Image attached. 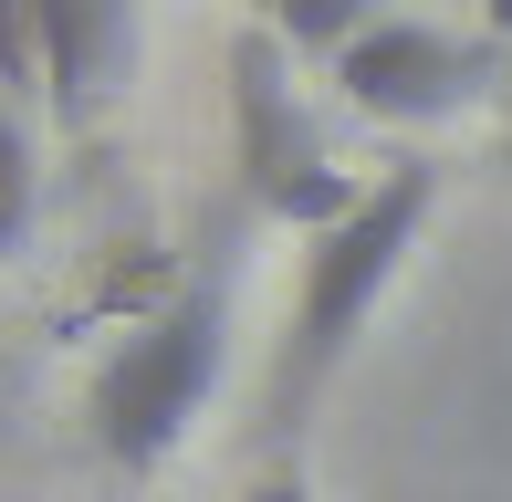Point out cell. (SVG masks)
<instances>
[{"instance_id":"cell-1","label":"cell","mask_w":512,"mask_h":502,"mask_svg":"<svg viewBox=\"0 0 512 502\" xmlns=\"http://www.w3.org/2000/svg\"><path fill=\"white\" fill-rule=\"evenodd\" d=\"M429 210H439V168L408 157V168H377L366 199L335 220V231H314L304 251H293V304H283L272 377H262V450H304L314 408L335 398V367L356 356V335L377 325V304L408 272Z\"/></svg>"},{"instance_id":"cell-2","label":"cell","mask_w":512,"mask_h":502,"mask_svg":"<svg viewBox=\"0 0 512 502\" xmlns=\"http://www.w3.org/2000/svg\"><path fill=\"white\" fill-rule=\"evenodd\" d=\"M230 335H241V262H230V241H209L95 356L84 429H95V450L126 482H147V471H168L178 450H189V429L209 419V398H220V377H230Z\"/></svg>"},{"instance_id":"cell-3","label":"cell","mask_w":512,"mask_h":502,"mask_svg":"<svg viewBox=\"0 0 512 502\" xmlns=\"http://www.w3.org/2000/svg\"><path fill=\"white\" fill-rule=\"evenodd\" d=\"M230 157H241V199L304 241L366 199V178L324 147V116L304 105L293 53L272 32H230Z\"/></svg>"},{"instance_id":"cell-4","label":"cell","mask_w":512,"mask_h":502,"mask_svg":"<svg viewBox=\"0 0 512 502\" xmlns=\"http://www.w3.org/2000/svg\"><path fill=\"white\" fill-rule=\"evenodd\" d=\"M481 84H492V53L439 32V21H418V11H387L377 32L335 63V105L366 116V126H439V116H460Z\"/></svg>"},{"instance_id":"cell-5","label":"cell","mask_w":512,"mask_h":502,"mask_svg":"<svg viewBox=\"0 0 512 502\" xmlns=\"http://www.w3.org/2000/svg\"><path fill=\"white\" fill-rule=\"evenodd\" d=\"M42 11V95L63 136H95L136 53V0H32Z\"/></svg>"},{"instance_id":"cell-6","label":"cell","mask_w":512,"mask_h":502,"mask_svg":"<svg viewBox=\"0 0 512 502\" xmlns=\"http://www.w3.org/2000/svg\"><path fill=\"white\" fill-rule=\"evenodd\" d=\"M262 11H272V42H283L293 63H324V74H335V63L387 21V0H262Z\"/></svg>"},{"instance_id":"cell-7","label":"cell","mask_w":512,"mask_h":502,"mask_svg":"<svg viewBox=\"0 0 512 502\" xmlns=\"http://www.w3.org/2000/svg\"><path fill=\"white\" fill-rule=\"evenodd\" d=\"M32 220H42V116L0 105V262L32 241Z\"/></svg>"},{"instance_id":"cell-8","label":"cell","mask_w":512,"mask_h":502,"mask_svg":"<svg viewBox=\"0 0 512 502\" xmlns=\"http://www.w3.org/2000/svg\"><path fill=\"white\" fill-rule=\"evenodd\" d=\"M241 502H314L304 450H262V461H251V492H241Z\"/></svg>"},{"instance_id":"cell-9","label":"cell","mask_w":512,"mask_h":502,"mask_svg":"<svg viewBox=\"0 0 512 502\" xmlns=\"http://www.w3.org/2000/svg\"><path fill=\"white\" fill-rule=\"evenodd\" d=\"M471 11H481V32H492V42H512V0H471Z\"/></svg>"},{"instance_id":"cell-10","label":"cell","mask_w":512,"mask_h":502,"mask_svg":"<svg viewBox=\"0 0 512 502\" xmlns=\"http://www.w3.org/2000/svg\"><path fill=\"white\" fill-rule=\"evenodd\" d=\"M502 157H512V116H502Z\"/></svg>"}]
</instances>
